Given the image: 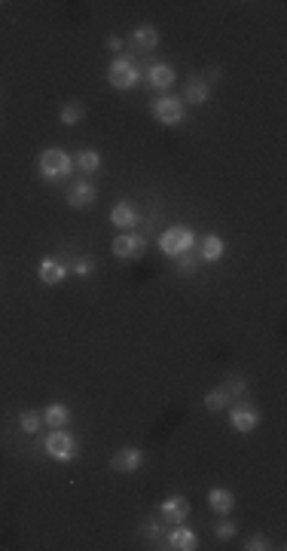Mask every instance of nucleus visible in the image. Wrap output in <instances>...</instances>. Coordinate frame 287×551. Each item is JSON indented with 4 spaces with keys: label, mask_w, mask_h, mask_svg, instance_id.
I'll return each instance as SVG.
<instances>
[{
    "label": "nucleus",
    "mask_w": 287,
    "mask_h": 551,
    "mask_svg": "<svg viewBox=\"0 0 287 551\" xmlns=\"http://www.w3.org/2000/svg\"><path fill=\"white\" fill-rule=\"evenodd\" d=\"M208 506H211V511H217V515H229V511L236 509V496H232L227 487H211V490H208Z\"/></svg>",
    "instance_id": "17"
},
{
    "label": "nucleus",
    "mask_w": 287,
    "mask_h": 551,
    "mask_svg": "<svg viewBox=\"0 0 287 551\" xmlns=\"http://www.w3.org/2000/svg\"><path fill=\"white\" fill-rule=\"evenodd\" d=\"M74 166L80 169L83 175H95L98 169H101V153L92 150V147H86V150H80V153L74 157Z\"/></svg>",
    "instance_id": "20"
},
{
    "label": "nucleus",
    "mask_w": 287,
    "mask_h": 551,
    "mask_svg": "<svg viewBox=\"0 0 287 551\" xmlns=\"http://www.w3.org/2000/svg\"><path fill=\"white\" fill-rule=\"evenodd\" d=\"M67 273H71V270H67V263L58 261V258H43L40 267H37V279H40L43 285H61Z\"/></svg>",
    "instance_id": "12"
},
{
    "label": "nucleus",
    "mask_w": 287,
    "mask_h": 551,
    "mask_svg": "<svg viewBox=\"0 0 287 551\" xmlns=\"http://www.w3.org/2000/svg\"><path fill=\"white\" fill-rule=\"evenodd\" d=\"M40 426H43V414H40V410H25V414L19 417V429L25 432V435H34Z\"/></svg>",
    "instance_id": "23"
},
{
    "label": "nucleus",
    "mask_w": 287,
    "mask_h": 551,
    "mask_svg": "<svg viewBox=\"0 0 287 551\" xmlns=\"http://www.w3.org/2000/svg\"><path fill=\"white\" fill-rule=\"evenodd\" d=\"M192 245H196V233L190 227H183V224L165 227L159 236V251L168 254V258H181V254L192 251Z\"/></svg>",
    "instance_id": "1"
},
{
    "label": "nucleus",
    "mask_w": 287,
    "mask_h": 551,
    "mask_svg": "<svg viewBox=\"0 0 287 551\" xmlns=\"http://www.w3.org/2000/svg\"><path fill=\"white\" fill-rule=\"evenodd\" d=\"M107 49H110V52H122V49H126V43H122V37L110 34V37H107Z\"/></svg>",
    "instance_id": "30"
},
{
    "label": "nucleus",
    "mask_w": 287,
    "mask_h": 551,
    "mask_svg": "<svg viewBox=\"0 0 287 551\" xmlns=\"http://www.w3.org/2000/svg\"><path fill=\"white\" fill-rule=\"evenodd\" d=\"M150 111L162 126H177V123H183V116H187V104L177 95H162L150 104Z\"/></svg>",
    "instance_id": "5"
},
{
    "label": "nucleus",
    "mask_w": 287,
    "mask_h": 551,
    "mask_svg": "<svg viewBox=\"0 0 287 551\" xmlns=\"http://www.w3.org/2000/svg\"><path fill=\"white\" fill-rule=\"evenodd\" d=\"M223 389H227L229 398H242L245 389H247V380L245 377H229L227 383H223Z\"/></svg>",
    "instance_id": "28"
},
{
    "label": "nucleus",
    "mask_w": 287,
    "mask_h": 551,
    "mask_svg": "<svg viewBox=\"0 0 287 551\" xmlns=\"http://www.w3.org/2000/svg\"><path fill=\"white\" fill-rule=\"evenodd\" d=\"M83 116H86V107H83L80 102H67L65 107H61L58 120L65 123V126H76V123H83Z\"/></svg>",
    "instance_id": "21"
},
{
    "label": "nucleus",
    "mask_w": 287,
    "mask_h": 551,
    "mask_svg": "<svg viewBox=\"0 0 287 551\" xmlns=\"http://www.w3.org/2000/svg\"><path fill=\"white\" fill-rule=\"evenodd\" d=\"M107 83H110L113 89H135L138 83H141V71L135 68V61H129L126 56H116L110 61V68H107Z\"/></svg>",
    "instance_id": "4"
},
{
    "label": "nucleus",
    "mask_w": 287,
    "mask_h": 551,
    "mask_svg": "<svg viewBox=\"0 0 287 551\" xmlns=\"http://www.w3.org/2000/svg\"><path fill=\"white\" fill-rule=\"evenodd\" d=\"M141 465H144V450L141 447H122L110 456V469L122 472V475H131V472H138Z\"/></svg>",
    "instance_id": "10"
},
{
    "label": "nucleus",
    "mask_w": 287,
    "mask_h": 551,
    "mask_svg": "<svg viewBox=\"0 0 287 551\" xmlns=\"http://www.w3.org/2000/svg\"><path fill=\"white\" fill-rule=\"evenodd\" d=\"M229 395H227V389H223V386H217V389H211L205 395V410H211V414H220L223 408L229 405Z\"/></svg>",
    "instance_id": "22"
},
{
    "label": "nucleus",
    "mask_w": 287,
    "mask_h": 551,
    "mask_svg": "<svg viewBox=\"0 0 287 551\" xmlns=\"http://www.w3.org/2000/svg\"><path fill=\"white\" fill-rule=\"evenodd\" d=\"M190 511H192V506L187 496H168V499L159 502V518L165 524H183L190 518Z\"/></svg>",
    "instance_id": "9"
},
{
    "label": "nucleus",
    "mask_w": 287,
    "mask_h": 551,
    "mask_svg": "<svg viewBox=\"0 0 287 551\" xmlns=\"http://www.w3.org/2000/svg\"><path fill=\"white\" fill-rule=\"evenodd\" d=\"M98 196V187L89 181V178H80V181H74L71 187H67V203H71L74 208H89L92 203H95Z\"/></svg>",
    "instance_id": "11"
},
{
    "label": "nucleus",
    "mask_w": 287,
    "mask_h": 551,
    "mask_svg": "<svg viewBox=\"0 0 287 551\" xmlns=\"http://www.w3.org/2000/svg\"><path fill=\"white\" fill-rule=\"evenodd\" d=\"M220 77H223V71H220V68H208L202 80H205V83H214V80H220Z\"/></svg>",
    "instance_id": "31"
},
{
    "label": "nucleus",
    "mask_w": 287,
    "mask_h": 551,
    "mask_svg": "<svg viewBox=\"0 0 287 551\" xmlns=\"http://www.w3.org/2000/svg\"><path fill=\"white\" fill-rule=\"evenodd\" d=\"M177 261V273H181V276H190V273H196V270H199V254L196 251H187V254H181V258H174Z\"/></svg>",
    "instance_id": "25"
},
{
    "label": "nucleus",
    "mask_w": 287,
    "mask_h": 551,
    "mask_svg": "<svg viewBox=\"0 0 287 551\" xmlns=\"http://www.w3.org/2000/svg\"><path fill=\"white\" fill-rule=\"evenodd\" d=\"M159 548H172V551H196L199 548V536L183 524H174L172 530L162 536V545Z\"/></svg>",
    "instance_id": "8"
},
{
    "label": "nucleus",
    "mask_w": 287,
    "mask_h": 551,
    "mask_svg": "<svg viewBox=\"0 0 287 551\" xmlns=\"http://www.w3.org/2000/svg\"><path fill=\"white\" fill-rule=\"evenodd\" d=\"M174 80H177L174 68L172 65H162V61L150 65V71H147V83H150L153 89H159V92H168V89L174 86Z\"/></svg>",
    "instance_id": "14"
},
{
    "label": "nucleus",
    "mask_w": 287,
    "mask_h": 551,
    "mask_svg": "<svg viewBox=\"0 0 287 551\" xmlns=\"http://www.w3.org/2000/svg\"><path fill=\"white\" fill-rule=\"evenodd\" d=\"M67 270H74L76 279H89L95 273V258H89V254H80V258H74V263Z\"/></svg>",
    "instance_id": "24"
},
{
    "label": "nucleus",
    "mask_w": 287,
    "mask_h": 551,
    "mask_svg": "<svg viewBox=\"0 0 287 551\" xmlns=\"http://www.w3.org/2000/svg\"><path fill=\"white\" fill-rule=\"evenodd\" d=\"M43 423L52 426V429H65V426L71 423V408L61 405V401H58V405H49L43 410Z\"/></svg>",
    "instance_id": "19"
},
{
    "label": "nucleus",
    "mask_w": 287,
    "mask_h": 551,
    "mask_svg": "<svg viewBox=\"0 0 287 551\" xmlns=\"http://www.w3.org/2000/svg\"><path fill=\"white\" fill-rule=\"evenodd\" d=\"M208 95H211V86H208L202 77H192L183 89V104H205Z\"/></svg>",
    "instance_id": "18"
},
{
    "label": "nucleus",
    "mask_w": 287,
    "mask_h": 551,
    "mask_svg": "<svg viewBox=\"0 0 287 551\" xmlns=\"http://www.w3.org/2000/svg\"><path fill=\"white\" fill-rule=\"evenodd\" d=\"M229 426L236 432H242V435H247V432H254L260 426V414L257 408H251L247 401H236L229 410Z\"/></svg>",
    "instance_id": "7"
},
{
    "label": "nucleus",
    "mask_w": 287,
    "mask_h": 551,
    "mask_svg": "<svg viewBox=\"0 0 287 551\" xmlns=\"http://www.w3.org/2000/svg\"><path fill=\"white\" fill-rule=\"evenodd\" d=\"M110 251H113V258H120V261H138L147 251V239L141 236V233H129L126 230V233H120V236L113 239Z\"/></svg>",
    "instance_id": "6"
},
{
    "label": "nucleus",
    "mask_w": 287,
    "mask_h": 551,
    "mask_svg": "<svg viewBox=\"0 0 287 551\" xmlns=\"http://www.w3.org/2000/svg\"><path fill=\"white\" fill-rule=\"evenodd\" d=\"M110 224L113 227H120L122 233H126L129 227H135L138 224V212H135V205L129 203V199H120L113 208H110Z\"/></svg>",
    "instance_id": "15"
},
{
    "label": "nucleus",
    "mask_w": 287,
    "mask_h": 551,
    "mask_svg": "<svg viewBox=\"0 0 287 551\" xmlns=\"http://www.w3.org/2000/svg\"><path fill=\"white\" fill-rule=\"evenodd\" d=\"M223 254H227V242H223L220 236H214V233H208L199 245V261L202 263H217Z\"/></svg>",
    "instance_id": "16"
},
{
    "label": "nucleus",
    "mask_w": 287,
    "mask_h": 551,
    "mask_svg": "<svg viewBox=\"0 0 287 551\" xmlns=\"http://www.w3.org/2000/svg\"><path fill=\"white\" fill-rule=\"evenodd\" d=\"M236 533H238V524H236V521H217V524H214V536L223 539V542L236 539Z\"/></svg>",
    "instance_id": "27"
},
{
    "label": "nucleus",
    "mask_w": 287,
    "mask_h": 551,
    "mask_svg": "<svg viewBox=\"0 0 287 551\" xmlns=\"http://www.w3.org/2000/svg\"><path fill=\"white\" fill-rule=\"evenodd\" d=\"M272 548V542H269V536H263V533H257V536H251L245 542V551H269Z\"/></svg>",
    "instance_id": "29"
},
{
    "label": "nucleus",
    "mask_w": 287,
    "mask_h": 551,
    "mask_svg": "<svg viewBox=\"0 0 287 551\" xmlns=\"http://www.w3.org/2000/svg\"><path fill=\"white\" fill-rule=\"evenodd\" d=\"M141 533L147 539H153V542H162V536H165V521H156V518H150V521H144V527H141Z\"/></svg>",
    "instance_id": "26"
},
{
    "label": "nucleus",
    "mask_w": 287,
    "mask_h": 551,
    "mask_svg": "<svg viewBox=\"0 0 287 551\" xmlns=\"http://www.w3.org/2000/svg\"><path fill=\"white\" fill-rule=\"evenodd\" d=\"M159 46V31L153 25H138L135 31H131V49L135 52H153Z\"/></svg>",
    "instance_id": "13"
},
{
    "label": "nucleus",
    "mask_w": 287,
    "mask_h": 551,
    "mask_svg": "<svg viewBox=\"0 0 287 551\" xmlns=\"http://www.w3.org/2000/svg\"><path fill=\"white\" fill-rule=\"evenodd\" d=\"M43 450H46V456H52V460H58V463H74L76 456H80V444H76V438L67 435L65 429L49 432L46 441H43Z\"/></svg>",
    "instance_id": "3"
},
{
    "label": "nucleus",
    "mask_w": 287,
    "mask_h": 551,
    "mask_svg": "<svg viewBox=\"0 0 287 551\" xmlns=\"http://www.w3.org/2000/svg\"><path fill=\"white\" fill-rule=\"evenodd\" d=\"M37 166H40V175L46 181H61V178L71 175L74 160H71V153L61 150V147H46L40 153V160H37Z\"/></svg>",
    "instance_id": "2"
}]
</instances>
